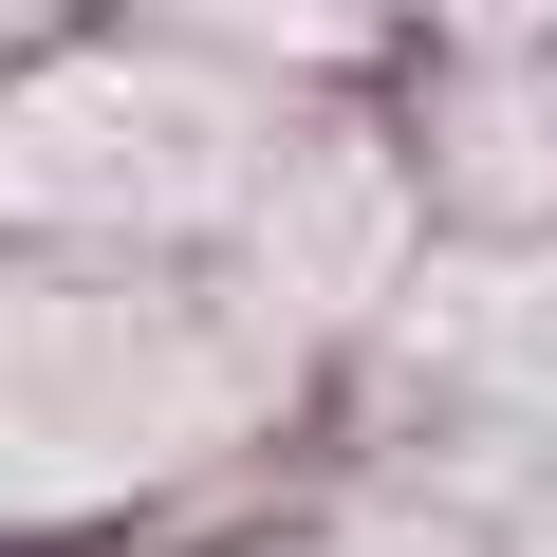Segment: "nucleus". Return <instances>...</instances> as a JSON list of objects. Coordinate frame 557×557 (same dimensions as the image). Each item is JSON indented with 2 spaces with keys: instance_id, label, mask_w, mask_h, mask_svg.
<instances>
[{
  "instance_id": "f257e3e1",
  "label": "nucleus",
  "mask_w": 557,
  "mask_h": 557,
  "mask_svg": "<svg viewBox=\"0 0 557 557\" xmlns=\"http://www.w3.org/2000/svg\"><path fill=\"white\" fill-rule=\"evenodd\" d=\"M260 317H205L168 278H0V520H94L131 483H186L260 428Z\"/></svg>"
},
{
  "instance_id": "f03ea898",
  "label": "nucleus",
  "mask_w": 557,
  "mask_h": 557,
  "mask_svg": "<svg viewBox=\"0 0 557 557\" xmlns=\"http://www.w3.org/2000/svg\"><path fill=\"white\" fill-rule=\"evenodd\" d=\"M298 112L186 57H57L0 94V242H205L260 205Z\"/></svg>"
},
{
  "instance_id": "7ed1b4c3",
  "label": "nucleus",
  "mask_w": 557,
  "mask_h": 557,
  "mask_svg": "<svg viewBox=\"0 0 557 557\" xmlns=\"http://www.w3.org/2000/svg\"><path fill=\"white\" fill-rule=\"evenodd\" d=\"M186 20H242L260 57H354V38H372V0H186Z\"/></svg>"
},
{
  "instance_id": "20e7f679",
  "label": "nucleus",
  "mask_w": 557,
  "mask_h": 557,
  "mask_svg": "<svg viewBox=\"0 0 557 557\" xmlns=\"http://www.w3.org/2000/svg\"><path fill=\"white\" fill-rule=\"evenodd\" d=\"M298 557H465L446 520H335V539H298Z\"/></svg>"
},
{
  "instance_id": "39448f33",
  "label": "nucleus",
  "mask_w": 557,
  "mask_h": 557,
  "mask_svg": "<svg viewBox=\"0 0 557 557\" xmlns=\"http://www.w3.org/2000/svg\"><path fill=\"white\" fill-rule=\"evenodd\" d=\"M465 20H483V38H539V20H557V0H465Z\"/></svg>"
},
{
  "instance_id": "423d86ee",
  "label": "nucleus",
  "mask_w": 557,
  "mask_h": 557,
  "mask_svg": "<svg viewBox=\"0 0 557 557\" xmlns=\"http://www.w3.org/2000/svg\"><path fill=\"white\" fill-rule=\"evenodd\" d=\"M0 20H38V0H0Z\"/></svg>"
},
{
  "instance_id": "0eeeda50",
  "label": "nucleus",
  "mask_w": 557,
  "mask_h": 557,
  "mask_svg": "<svg viewBox=\"0 0 557 557\" xmlns=\"http://www.w3.org/2000/svg\"><path fill=\"white\" fill-rule=\"evenodd\" d=\"M372 20H391V0H372Z\"/></svg>"
}]
</instances>
